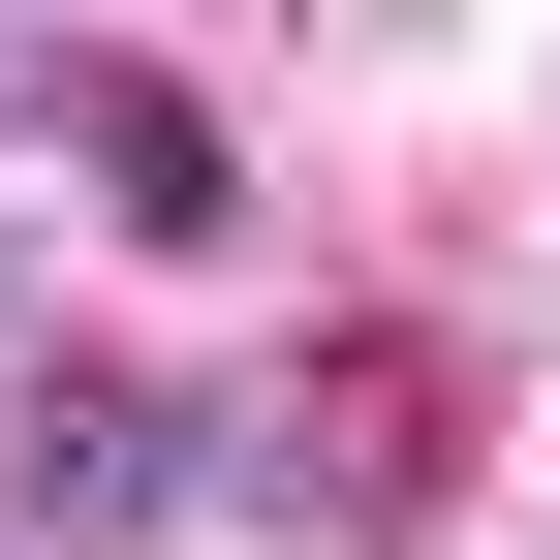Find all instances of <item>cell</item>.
Listing matches in <instances>:
<instances>
[{
    "instance_id": "obj_1",
    "label": "cell",
    "mask_w": 560,
    "mask_h": 560,
    "mask_svg": "<svg viewBox=\"0 0 560 560\" xmlns=\"http://www.w3.org/2000/svg\"><path fill=\"white\" fill-rule=\"evenodd\" d=\"M187 499H219V405L62 374V405H32V467H0V560H94V529H187Z\"/></svg>"
},
{
    "instance_id": "obj_2",
    "label": "cell",
    "mask_w": 560,
    "mask_h": 560,
    "mask_svg": "<svg viewBox=\"0 0 560 560\" xmlns=\"http://www.w3.org/2000/svg\"><path fill=\"white\" fill-rule=\"evenodd\" d=\"M0 94H32V32H0Z\"/></svg>"
},
{
    "instance_id": "obj_3",
    "label": "cell",
    "mask_w": 560,
    "mask_h": 560,
    "mask_svg": "<svg viewBox=\"0 0 560 560\" xmlns=\"http://www.w3.org/2000/svg\"><path fill=\"white\" fill-rule=\"evenodd\" d=\"M0 312H32V249H0Z\"/></svg>"
}]
</instances>
